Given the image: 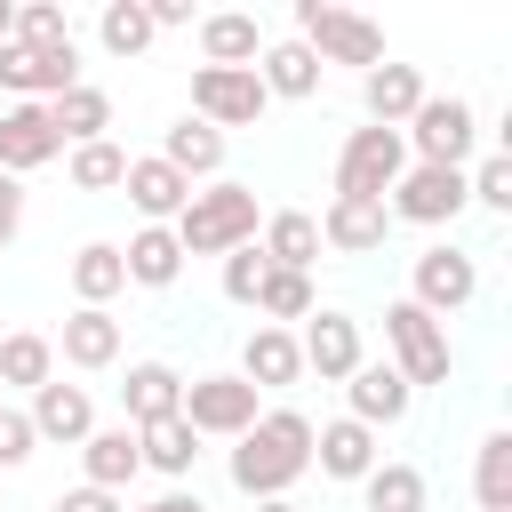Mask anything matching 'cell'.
<instances>
[{
  "mask_svg": "<svg viewBox=\"0 0 512 512\" xmlns=\"http://www.w3.org/2000/svg\"><path fill=\"white\" fill-rule=\"evenodd\" d=\"M304 472H312V416H304V408H264V416L232 440V488L256 496V504L288 496Z\"/></svg>",
  "mask_w": 512,
  "mask_h": 512,
  "instance_id": "1",
  "label": "cell"
},
{
  "mask_svg": "<svg viewBox=\"0 0 512 512\" xmlns=\"http://www.w3.org/2000/svg\"><path fill=\"white\" fill-rule=\"evenodd\" d=\"M256 192L248 184H232V176H216V184H200L192 200H184V216L168 224L176 232V248L184 256H232V248H248L256 240Z\"/></svg>",
  "mask_w": 512,
  "mask_h": 512,
  "instance_id": "2",
  "label": "cell"
},
{
  "mask_svg": "<svg viewBox=\"0 0 512 512\" xmlns=\"http://www.w3.org/2000/svg\"><path fill=\"white\" fill-rule=\"evenodd\" d=\"M296 40L320 56V72L328 64H360V72L384 64V32L352 8H336V0H296Z\"/></svg>",
  "mask_w": 512,
  "mask_h": 512,
  "instance_id": "3",
  "label": "cell"
},
{
  "mask_svg": "<svg viewBox=\"0 0 512 512\" xmlns=\"http://www.w3.org/2000/svg\"><path fill=\"white\" fill-rule=\"evenodd\" d=\"M400 144L416 152V168H464L472 144H480V112L464 96H424L400 128Z\"/></svg>",
  "mask_w": 512,
  "mask_h": 512,
  "instance_id": "4",
  "label": "cell"
},
{
  "mask_svg": "<svg viewBox=\"0 0 512 512\" xmlns=\"http://www.w3.org/2000/svg\"><path fill=\"white\" fill-rule=\"evenodd\" d=\"M400 168H408V144H400V128H352L344 136V152H336V192L344 200H384L392 184H400Z\"/></svg>",
  "mask_w": 512,
  "mask_h": 512,
  "instance_id": "5",
  "label": "cell"
},
{
  "mask_svg": "<svg viewBox=\"0 0 512 512\" xmlns=\"http://www.w3.org/2000/svg\"><path fill=\"white\" fill-rule=\"evenodd\" d=\"M384 344H392V368L408 376V392L416 384H448V328L432 312H416L408 296L384 304Z\"/></svg>",
  "mask_w": 512,
  "mask_h": 512,
  "instance_id": "6",
  "label": "cell"
},
{
  "mask_svg": "<svg viewBox=\"0 0 512 512\" xmlns=\"http://www.w3.org/2000/svg\"><path fill=\"white\" fill-rule=\"evenodd\" d=\"M256 400H264V392H256V384H240V376H192V384H184V408H176V416H184V424H192L200 440H208V432H216V440H240V432H248V424L264 416Z\"/></svg>",
  "mask_w": 512,
  "mask_h": 512,
  "instance_id": "7",
  "label": "cell"
},
{
  "mask_svg": "<svg viewBox=\"0 0 512 512\" xmlns=\"http://www.w3.org/2000/svg\"><path fill=\"white\" fill-rule=\"evenodd\" d=\"M264 104H272V96H264L256 64H248V72H216V64L192 72V120H208L216 136H224V128H256Z\"/></svg>",
  "mask_w": 512,
  "mask_h": 512,
  "instance_id": "8",
  "label": "cell"
},
{
  "mask_svg": "<svg viewBox=\"0 0 512 512\" xmlns=\"http://www.w3.org/2000/svg\"><path fill=\"white\" fill-rule=\"evenodd\" d=\"M472 200H464V168H400V184L384 192V216H400V224H456Z\"/></svg>",
  "mask_w": 512,
  "mask_h": 512,
  "instance_id": "9",
  "label": "cell"
},
{
  "mask_svg": "<svg viewBox=\"0 0 512 512\" xmlns=\"http://www.w3.org/2000/svg\"><path fill=\"white\" fill-rule=\"evenodd\" d=\"M0 88L16 104H48V96L80 88V48L72 40L64 48H16V40H0Z\"/></svg>",
  "mask_w": 512,
  "mask_h": 512,
  "instance_id": "10",
  "label": "cell"
},
{
  "mask_svg": "<svg viewBox=\"0 0 512 512\" xmlns=\"http://www.w3.org/2000/svg\"><path fill=\"white\" fill-rule=\"evenodd\" d=\"M472 296H480V264H472L464 248H448V240H440V248H424V256H416V296H408L416 312L448 320V312H464Z\"/></svg>",
  "mask_w": 512,
  "mask_h": 512,
  "instance_id": "11",
  "label": "cell"
},
{
  "mask_svg": "<svg viewBox=\"0 0 512 512\" xmlns=\"http://www.w3.org/2000/svg\"><path fill=\"white\" fill-rule=\"evenodd\" d=\"M296 352H304V376H320V384H344L368 352H360V320L352 312H312L304 320V336H296Z\"/></svg>",
  "mask_w": 512,
  "mask_h": 512,
  "instance_id": "12",
  "label": "cell"
},
{
  "mask_svg": "<svg viewBox=\"0 0 512 512\" xmlns=\"http://www.w3.org/2000/svg\"><path fill=\"white\" fill-rule=\"evenodd\" d=\"M344 400H352V424L376 432V424H400L416 392H408V376H400L392 360H360V368L344 376Z\"/></svg>",
  "mask_w": 512,
  "mask_h": 512,
  "instance_id": "13",
  "label": "cell"
},
{
  "mask_svg": "<svg viewBox=\"0 0 512 512\" xmlns=\"http://www.w3.org/2000/svg\"><path fill=\"white\" fill-rule=\"evenodd\" d=\"M64 144H56V128H48V104H8L0 112V176H32V168H48Z\"/></svg>",
  "mask_w": 512,
  "mask_h": 512,
  "instance_id": "14",
  "label": "cell"
},
{
  "mask_svg": "<svg viewBox=\"0 0 512 512\" xmlns=\"http://www.w3.org/2000/svg\"><path fill=\"white\" fill-rule=\"evenodd\" d=\"M120 192H128V208H136L144 224H176V216H184V200H192V184H184L160 152H152V160H128Z\"/></svg>",
  "mask_w": 512,
  "mask_h": 512,
  "instance_id": "15",
  "label": "cell"
},
{
  "mask_svg": "<svg viewBox=\"0 0 512 512\" xmlns=\"http://www.w3.org/2000/svg\"><path fill=\"white\" fill-rule=\"evenodd\" d=\"M320 224V248H336V256H368V248H384V232H392V216H384V200H328V216H312Z\"/></svg>",
  "mask_w": 512,
  "mask_h": 512,
  "instance_id": "16",
  "label": "cell"
},
{
  "mask_svg": "<svg viewBox=\"0 0 512 512\" xmlns=\"http://www.w3.org/2000/svg\"><path fill=\"white\" fill-rule=\"evenodd\" d=\"M304 376V352H296V336L288 328H248V344H240V384H256V392H288Z\"/></svg>",
  "mask_w": 512,
  "mask_h": 512,
  "instance_id": "17",
  "label": "cell"
},
{
  "mask_svg": "<svg viewBox=\"0 0 512 512\" xmlns=\"http://www.w3.org/2000/svg\"><path fill=\"white\" fill-rule=\"evenodd\" d=\"M32 432L80 448V440L96 432V400H88V384H56V376H48V384L32 392Z\"/></svg>",
  "mask_w": 512,
  "mask_h": 512,
  "instance_id": "18",
  "label": "cell"
},
{
  "mask_svg": "<svg viewBox=\"0 0 512 512\" xmlns=\"http://www.w3.org/2000/svg\"><path fill=\"white\" fill-rule=\"evenodd\" d=\"M120 408H128V432H144V424H160V416L184 408V376L168 360H136L128 384H120Z\"/></svg>",
  "mask_w": 512,
  "mask_h": 512,
  "instance_id": "19",
  "label": "cell"
},
{
  "mask_svg": "<svg viewBox=\"0 0 512 512\" xmlns=\"http://www.w3.org/2000/svg\"><path fill=\"white\" fill-rule=\"evenodd\" d=\"M312 464H320L328 480H368L384 456H376V432H368V424L336 416V424H320V432H312Z\"/></svg>",
  "mask_w": 512,
  "mask_h": 512,
  "instance_id": "20",
  "label": "cell"
},
{
  "mask_svg": "<svg viewBox=\"0 0 512 512\" xmlns=\"http://www.w3.org/2000/svg\"><path fill=\"white\" fill-rule=\"evenodd\" d=\"M360 104H368V120L376 128H408V112L424 104V80H416V64H376V72H360Z\"/></svg>",
  "mask_w": 512,
  "mask_h": 512,
  "instance_id": "21",
  "label": "cell"
},
{
  "mask_svg": "<svg viewBox=\"0 0 512 512\" xmlns=\"http://www.w3.org/2000/svg\"><path fill=\"white\" fill-rule=\"evenodd\" d=\"M256 256H264L272 272H312V256H320V224H312L304 208H280V216L256 224Z\"/></svg>",
  "mask_w": 512,
  "mask_h": 512,
  "instance_id": "22",
  "label": "cell"
},
{
  "mask_svg": "<svg viewBox=\"0 0 512 512\" xmlns=\"http://www.w3.org/2000/svg\"><path fill=\"white\" fill-rule=\"evenodd\" d=\"M200 56H208L216 72H248V64L264 56V24H256V16H240V8L200 16Z\"/></svg>",
  "mask_w": 512,
  "mask_h": 512,
  "instance_id": "23",
  "label": "cell"
},
{
  "mask_svg": "<svg viewBox=\"0 0 512 512\" xmlns=\"http://www.w3.org/2000/svg\"><path fill=\"white\" fill-rule=\"evenodd\" d=\"M80 472H88V488L120 496V488L144 472V456H136V432H128V424H112V432H88V440H80Z\"/></svg>",
  "mask_w": 512,
  "mask_h": 512,
  "instance_id": "24",
  "label": "cell"
},
{
  "mask_svg": "<svg viewBox=\"0 0 512 512\" xmlns=\"http://www.w3.org/2000/svg\"><path fill=\"white\" fill-rule=\"evenodd\" d=\"M48 128H56V144H96V136L112 128V96L80 80V88L48 96Z\"/></svg>",
  "mask_w": 512,
  "mask_h": 512,
  "instance_id": "25",
  "label": "cell"
},
{
  "mask_svg": "<svg viewBox=\"0 0 512 512\" xmlns=\"http://www.w3.org/2000/svg\"><path fill=\"white\" fill-rule=\"evenodd\" d=\"M160 160H168L184 184H200V176H216V168H224V136H216L208 120H192V112H184V120L160 136Z\"/></svg>",
  "mask_w": 512,
  "mask_h": 512,
  "instance_id": "26",
  "label": "cell"
},
{
  "mask_svg": "<svg viewBox=\"0 0 512 512\" xmlns=\"http://www.w3.org/2000/svg\"><path fill=\"white\" fill-rule=\"evenodd\" d=\"M120 264H128V280H136V288H176L184 248H176V232H168V224H144V232L120 248Z\"/></svg>",
  "mask_w": 512,
  "mask_h": 512,
  "instance_id": "27",
  "label": "cell"
},
{
  "mask_svg": "<svg viewBox=\"0 0 512 512\" xmlns=\"http://www.w3.org/2000/svg\"><path fill=\"white\" fill-rule=\"evenodd\" d=\"M56 344H64V360H72V368H112V360H120V320H112V312H96V304H80V312L64 320V336H56Z\"/></svg>",
  "mask_w": 512,
  "mask_h": 512,
  "instance_id": "28",
  "label": "cell"
},
{
  "mask_svg": "<svg viewBox=\"0 0 512 512\" xmlns=\"http://www.w3.org/2000/svg\"><path fill=\"white\" fill-rule=\"evenodd\" d=\"M256 80H264V96H312L320 88V56L304 40H272L256 56Z\"/></svg>",
  "mask_w": 512,
  "mask_h": 512,
  "instance_id": "29",
  "label": "cell"
},
{
  "mask_svg": "<svg viewBox=\"0 0 512 512\" xmlns=\"http://www.w3.org/2000/svg\"><path fill=\"white\" fill-rule=\"evenodd\" d=\"M136 456H144L152 472H168V480H184V472L200 464V432H192L184 416H160V424H144V432H136Z\"/></svg>",
  "mask_w": 512,
  "mask_h": 512,
  "instance_id": "30",
  "label": "cell"
},
{
  "mask_svg": "<svg viewBox=\"0 0 512 512\" xmlns=\"http://www.w3.org/2000/svg\"><path fill=\"white\" fill-rule=\"evenodd\" d=\"M120 288H128V264H120V248H112V240H88V248L72 256V296L104 312Z\"/></svg>",
  "mask_w": 512,
  "mask_h": 512,
  "instance_id": "31",
  "label": "cell"
},
{
  "mask_svg": "<svg viewBox=\"0 0 512 512\" xmlns=\"http://www.w3.org/2000/svg\"><path fill=\"white\" fill-rule=\"evenodd\" d=\"M56 376V344L48 336H32V328H16V336H0V392L8 384H24V392H40Z\"/></svg>",
  "mask_w": 512,
  "mask_h": 512,
  "instance_id": "32",
  "label": "cell"
},
{
  "mask_svg": "<svg viewBox=\"0 0 512 512\" xmlns=\"http://www.w3.org/2000/svg\"><path fill=\"white\" fill-rule=\"evenodd\" d=\"M256 312H264V328L312 320V312H320V304H312V272H264V288H256Z\"/></svg>",
  "mask_w": 512,
  "mask_h": 512,
  "instance_id": "33",
  "label": "cell"
},
{
  "mask_svg": "<svg viewBox=\"0 0 512 512\" xmlns=\"http://www.w3.org/2000/svg\"><path fill=\"white\" fill-rule=\"evenodd\" d=\"M360 496H368V512H424V472L416 464H376L360 480Z\"/></svg>",
  "mask_w": 512,
  "mask_h": 512,
  "instance_id": "34",
  "label": "cell"
},
{
  "mask_svg": "<svg viewBox=\"0 0 512 512\" xmlns=\"http://www.w3.org/2000/svg\"><path fill=\"white\" fill-rule=\"evenodd\" d=\"M96 40H104L112 56H144V48H152V16H144V0H104Z\"/></svg>",
  "mask_w": 512,
  "mask_h": 512,
  "instance_id": "35",
  "label": "cell"
},
{
  "mask_svg": "<svg viewBox=\"0 0 512 512\" xmlns=\"http://www.w3.org/2000/svg\"><path fill=\"white\" fill-rule=\"evenodd\" d=\"M472 488H480V512H512V432H488V440H480Z\"/></svg>",
  "mask_w": 512,
  "mask_h": 512,
  "instance_id": "36",
  "label": "cell"
},
{
  "mask_svg": "<svg viewBox=\"0 0 512 512\" xmlns=\"http://www.w3.org/2000/svg\"><path fill=\"white\" fill-rule=\"evenodd\" d=\"M120 176H128V152H120L112 136L72 144V184H80V192H120Z\"/></svg>",
  "mask_w": 512,
  "mask_h": 512,
  "instance_id": "37",
  "label": "cell"
},
{
  "mask_svg": "<svg viewBox=\"0 0 512 512\" xmlns=\"http://www.w3.org/2000/svg\"><path fill=\"white\" fill-rule=\"evenodd\" d=\"M8 40H16V48H64V40H72V24H64V8H56V0H24V8H16V24H8Z\"/></svg>",
  "mask_w": 512,
  "mask_h": 512,
  "instance_id": "38",
  "label": "cell"
},
{
  "mask_svg": "<svg viewBox=\"0 0 512 512\" xmlns=\"http://www.w3.org/2000/svg\"><path fill=\"white\" fill-rule=\"evenodd\" d=\"M464 200H480V208H496V216H512V160L504 152H488L472 176H464Z\"/></svg>",
  "mask_w": 512,
  "mask_h": 512,
  "instance_id": "39",
  "label": "cell"
},
{
  "mask_svg": "<svg viewBox=\"0 0 512 512\" xmlns=\"http://www.w3.org/2000/svg\"><path fill=\"white\" fill-rule=\"evenodd\" d=\"M264 272H272V264L256 256V240H248V248H232V256H224V296H232V304H256Z\"/></svg>",
  "mask_w": 512,
  "mask_h": 512,
  "instance_id": "40",
  "label": "cell"
},
{
  "mask_svg": "<svg viewBox=\"0 0 512 512\" xmlns=\"http://www.w3.org/2000/svg\"><path fill=\"white\" fill-rule=\"evenodd\" d=\"M32 448H40V432H32V416L0 400V472H16V464H24Z\"/></svg>",
  "mask_w": 512,
  "mask_h": 512,
  "instance_id": "41",
  "label": "cell"
},
{
  "mask_svg": "<svg viewBox=\"0 0 512 512\" xmlns=\"http://www.w3.org/2000/svg\"><path fill=\"white\" fill-rule=\"evenodd\" d=\"M16 232H24V184H16V176H0V248H8Z\"/></svg>",
  "mask_w": 512,
  "mask_h": 512,
  "instance_id": "42",
  "label": "cell"
},
{
  "mask_svg": "<svg viewBox=\"0 0 512 512\" xmlns=\"http://www.w3.org/2000/svg\"><path fill=\"white\" fill-rule=\"evenodd\" d=\"M56 512H120V496H104V488H88V480H80V488H64V496H56Z\"/></svg>",
  "mask_w": 512,
  "mask_h": 512,
  "instance_id": "43",
  "label": "cell"
},
{
  "mask_svg": "<svg viewBox=\"0 0 512 512\" xmlns=\"http://www.w3.org/2000/svg\"><path fill=\"white\" fill-rule=\"evenodd\" d=\"M144 16H152V32H176V24H192V0H144Z\"/></svg>",
  "mask_w": 512,
  "mask_h": 512,
  "instance_id": "44",
  "label": "cell"
},
{
  "mask_svg": "<svg viewBox=\"0 0 512 512\" xmlns=\"http://www.w3.org/2000/svg\"><path fill=\"white\" fill-rule=\"evenodd\" d=\"M136 512H208V504L184 496V488H168V496H152V504H136Z\"/></svg>",
  "mask_w": 512,
  "mask_h": 512,
  "instance_id": "45",
  "label": "cell"
},
{
  "mask_svg": "<svg viewBox=\"0 0 512 512\" xmlns=\"http://www.w3.org/2000/svg\"><path fill=\"white\" fill-rule=\"evenodd\" d=\"M256 512H296V504H288V496H272V504H256Z\"/></svg>",
  "mask_w": 512,
  "mask_h": 512,
  "instance_id": "46",
  "label": "cell"
},
{
  "mask_svg": "<svg viewBox=\"0 0 512 512\" xmlns=\"http://www.w3.org/2000/svg\"><path fill=\"white\" fill-rule=\"evenodd\" d=\"M8 24H16V8H8V0H0V40H8Z\"/></svg>",
  "mask_w": 512,
  "mask_h": 512,
  "instance_id": "47",
  "label": "cell"
}]
</instances>
